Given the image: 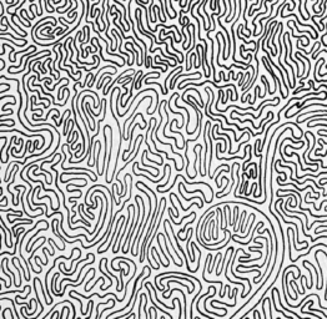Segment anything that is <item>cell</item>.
<instances>
[{
	"instance_id": "1",
	"label": "cell",
	"mask_w": 327,
	"mask_h": 319,
	"mask_svg": "<svg viewBox=\"0 0 327 319\" xmlns=\"http://www.w3.org/2000/svg\"><path fill=\"white\" fill-rule=\"evenodd\" d=\"M81 213H82V203L78 204V214H79V216H80V217H81L80 219H81V222H82V223H84L85 226H86V227H90V226H91V223H90V222L88 221V219H85L84 217H82V214H81Z\"/></svg>"
},
{
	"instance_id": "2",
	"label": "cell",
	"mask_w": 327,
	"mask_h": 319,
	"mask_svg": "<svg viewBox=\"0 0 327 319\" xmlns=\"http://www.w3.org/2000/svg\"><path fill=\"white\" fill-rule=\"evenodd\" d=\"M4 263H5V258H3V259H1V272L9 278V286H8V287L10 288V286H11V282H14V278H13V276H10V274L6 273V269H5V267H4Z\"/></svg>"
},
{
	"instance_id": "3",
	"label": "cell",
	"mask_w": 327,
	"mask_h": 319,
	"mask_svg": "<svg viewBox=\"0 0 327 319\" xmlns=\"http://www.w3.org/2000/svg\"><path fill=\"white\" fill-rule=\"evenodd\" d=\"M171 166L169 164V176H167V180H166V182H165L164 184H157V187H156V190H161V188H164V187H166L167 184H169V181L171 180Z\"/></svg>"
},
{
	"instance_id": "4",
	"label": "cell",
	"mask_w": 327,
	"mask_h": 319,
	"mask_svg": "<svg viewBox=\"0 0 327 319\" xmlns=\"http://www.w3.org/2000/svg\"><path fill=\"white\" fill-rule=\"evenodd\" d=\"M170 202H171V207H173L174 210H175V214H173V216H174V218H179V217H180V213H179V211L176 210V207H175V204H174V196H173V192L170 193Z\"/></svg>"
},
{
	"instance_id": "5",
	"label": "cell",
	"mask_w": 327,
	"mask_h": 319,
	"mask_svg": "<svg viewBox=\"0 0 327 319\" xmlns=\"http://www.w3.org/2000/svg\"><path fill=\"white\" fill-rule=\"evenodd\" d=\"M11 263H13L14 268H15L16 270H18V274H19V287H20V286H21V273H23V272H20V270H19V267L15 264V263H16V260H15V257H13V259H11Z\"/></svg>"
},
{
	"instance_id": "6",
	"label": "cell",
	"mask_w": 327,
	"mask_h": 319,
	"mask_svg": "<svg viewBox=\"0 0 327 319\" xmlns=\"http://www.w3.org/2000/svg\"><path fill=\"white\" fill-rule=\"evenodd\" d=\"M1 232H3V234H4V243H5V246L8 247V248H14V246H11V244H9L8 243V236H6V229H5V227H3L1 226Z\"/></svg>"
},
{
	"instance_id": "7",
	"label": "cell",
	"mask_w": 327,
	"mask_h": 319,
	"mask_svg": "<svg viewBox=\"0 0 327 319\" xmlns=\"http://www.w3.org/2000/svg\"><path fill=\"white\" fill-rule=\"evenodd\" d=\"M237 212H239V207L236 206V207L233 208V213H235V214H233V221H232V227H233V228L236 227L235 224L237 223V219H239V214H237Z\"/></svg>"
},
{
	"instance_id": "8",
	"label": "cell",
	"mask_w": 327,
	"mask_h": 319,
	"mask_svg": "<svg viewBox=\"0 0 327 319\" xmlns=\"http://www.w3.org/2000/svg\"><path fill=\"white\" fill-rule=\"evenodd\" d=\"M310 90H312V87H311V86H308L307 89H304V86H300V87L296 89V90H294V95L298 94V92H301V91H310Z\"/></svg>"
},
{
	"instance_id": "9",
	"label": "cell",
	"mask_w": 327,
	"mask_h": 319,
	"mask_svg": "<svg viewBox=\"0 0 327 319\" xmlns=\"http://www.w3.org/2000/svg\"><path fill=\"white\" fill-rule=\"evenodd\" d=\"M1 140H3V141H4V145H3V146H1V149H0V152H3V151H4L5 146H6V141H8V139H6L5 136H3V137H1Z\"/></svg>"
},
{
	"instance_id": "10",
	"label": "cell",
	"mask_w": 327,
	"mask_h": 319,
	"mask_svg": "<svg viewBox=\"0 0 327 319\" xmlns=\"http://www.w3.org/2000/svg\"><path fill=\"white\" fill-rule=\"evenodd\" d=\"M1 122H11V123H15V121H14L13 119H4V120H1Z\"/></svg>"
},
{
	"instance_id": "11",
	"label": "cell",
	"mask_w": 327,
	"mask_h": 319,
	"mask_svg": "<svg viewBox=\"0 0 327 319\" xmlns=\"http://www.w3.org/2000/svg\"><path fill=\"white\" fill-rule=\"evenodd\" d=\"M146 3H149V0H144V4H146Z\"/></svg>"
}]
</instances>
